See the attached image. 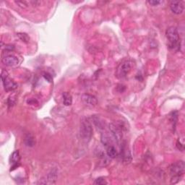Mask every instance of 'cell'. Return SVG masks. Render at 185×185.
<instances>
[{"instance_id":"1","label":"cell","mask_w":185,"mask_h":185,"mask_svg":"<svg viewBox=\"0 0 185 185\" xmlns=\"http://www.w3.org/2000/svg\"><path fill=\"white\" fill-rule=\"evenodd\" d=\"M185 166L184 161H179L177 162L173 163L169 167V172L171 179V184H177L181 180L183 174H184Z\"/></svg>"},{"instance_id":"2","label":"cell","mask_w":185,"mask_h":185,"mask_svg":"<svg viewBox=\"0 0 185 185\" xmlns=\"http://www.w3.org/2000/svg\"><path fill=\"white\" fill-rule=\"evenodd\" d=\"M134 63L130 59H125L119 64L116 70V76L119 79H124L132 72Z\"/></svg>"},{"instance_id":"3","label":"cell","mask_w":185,"mask_h":185,"mask_svg":"<svg viewBox=\"0 0 185 185\" xmlns=\"http://www.w3.org/2000/svg\"><path fill=\"white\" fill-rule=\"evenodd\" d=\"M166 38L168 41V46L171 49L179 48V32L175 27H169L166 32Z\"/></svg>"},{"instance_id":"4","label":"cell","mask_w":185,"mask_h":185,"mask_svg":"<svg viewBox=\"0 0 185 185\" xmlns=\"http://www.w3.org/2000/svg\"><path fill=\"white\" fill-rule=\"evenodd\" d=\"M80 137L85 143H89L93 136V128L88 119H85L81 122L80 128Z\"/></svg>"},{"instance_id":"5","label":"cell","mask_w":185,"mask_h":185,"mask_svg":"<svg viewBox=\"0 0 185 185\" xmlns=\"http://www.w3.org/2000/svg\"><path fill=\"white\" fill-rule=\"evenodd\" d=\"M1 78L2 80L5 90L7 92L12 91L17 88V84H16L13 80H12L11 79L9 78L8 72L6 70H5V69H2V71Z\"/></svg>"},{"instance_id":"6","label":"cell","mask_w":185,"mask_h":185,"mask_svg":"<svg viewBox=\"0 0 185 185\" xmlns=\"http://www.w3.org/2000/svg\"><path fill=\"white\" fill-rule=\"evenodd\" d=\"M109 130H110L116 142H117L118 143H119V142L122 140V127H121V125L111 123L109 125Z\"/></svg>"},{"instance_id":"7","label":"cell","mask_w":185,"mask_h":185,"mask_svg":"<svg viewBox=\"0 0 185 185\" xmlns=\"http://www.w3.org/2000/svg\"><path fill=\"white\" fill-rule=\"evenodd\" d=\"M184 4L181 1H172L170 2V9L176 15L181 14L184 11Z\"/></svg>"},{"instance_id":"8","label":"cell","mask_w":185,"mask_h":185,"mask_svg":"<svg viewBox=\"0 0 185 185\" xmlns=\"http://www.w3.org/2000/svg\"><path fill=\"white\" fill-rule=\"evenodd\" d=\"M81 99L82 100L84 103L86 104L88 106H96L97 105V103H98V100H97V98L91 94H85L82 95L81 96Z\"/></svg>"},{"instance_id":"9","label":"cell","mask_w":185,"mask_h":185,"mask_svg":"<svg viewBox=\"0 0 185 185\" xmlns=\"http://www.w3.org/2000/svg\"><path fill=\"white\" fill-rule=\"evenodd\" d=\"M2 62L6 66L8 67H14L18 64L19 61L18 59L14 55H8L5 56L4 58L2 59Z\"/></svg>"},{"instance_id":"10","label":"cell","mask_w":185,"mask_h":185,"mask_svg":"<svg viewBox=\"0 0 185 185\" xmlns=\"http://www.w3.org/2000/svg\"><path fill=\"white\" fill-rule=\"evenodd\" d=\"M46 179H47L45 181V184H54L57 179V170H51V171L48 174Z\"/></svg>"},{"instance_id":"11","label":"cell","mask_w":185,"mask_h":185,"mask_svg":"<svg viewBox=\"0 0 185 185\" xmlns=\"http://www.w3.org/2000/svg\"><path fill=\"white\" fill-rule=\"evenodd\" d=\"M107 155L109 158L111 159H115L116 157H117L118 156V153L116 149L114 148L113 145H109V146L107 147V150H106Z\"/></svg>"},{"instance_id":"12","label":"cell","mask_w":185,"mask_h":185,"mask_svg":"<svg viewBox=\"0 0 185 185\" xmlns=\"http://www.w3.org/2000/svg\"><path fill=\"white\" fill-rule=\"evenodd\" d=\"M63 97V103L65 106H70L72 103V97L71 94L68 92H64L62 94Z\"/></svg>"},{"instance_id":"13","label":"cell","mask_w":185,"mask_h":185,"mask_svg":"<svg viewBox=\"0 0 185 185\" xmlns=\"http://www.w3.org/2000/svg\"><path fill=\"white\" fill-rule=\"evenodd\" d=\"M25 143L27 146L33 147L35 145V139L33 136L30 134H28L25 137Z\"/></svg>"},{"instance_id":"14","label":"cell","mask_w":185,"mask_h":185,"mask_svg":"<svg viewBox=\"0 0 185 185\" xmlns=\"http://www.w3.org/2000/svg\"><path fill=\"white\" fill-rule=\"evenodd\" d=\"M11 161L12 163L14 164L13 168L15 166H17V163H19L20 161V154L18 150H16V151L13 152V153L11 156Z\"/></svg>"},{"instance_id":"15","label":"cell","mask_w":185,"mask_h":185,"mask_svg":"<svg viewBox=\"0 0 185 185\" xmlns=\"http://www.w3.org/2000/svg\"><path fill=\"white\" fill-rule=\"evenodd\" d=\"M101 142H102V143L103 144V145H105L106 148L108 146H109V145H111L110 138H109V136L106 135V134H102Z\"/></svg>"},{"instance_id":"16","label":"cell","mask_w":185,"mask_h":185,"mask_svg":"<svg viewBox=\"0 0 185 185\" xmlns=\"http://www.w3.org/2000/svg\"><path fill=\"white\" fill-rule=\"evenodd\" d=\"M17 36L19 37V39H20L21 41H23L25 43H28L29 41V37L28 35H27L26 33H17Z\"/></svg>"},{"instance_id":"17","label":"cell","mask_w":185,"mask_h":185,"mask_svg":"<svg viewBox=\"0 0 185 185\" xmlns=\"http://www.w3.org/2000/svg\"><path fill=\"white\" fill-rule=\"evenodd\" d=\"M95 184H98V185H104L107 184V181H106V179L103 177H99L98 179H96L94 181Z\"/></svg>"},{"instance_id":"18","label":"cell","mask_w":185,"mask_h":185,"mask_svg":"<svg viewBox=\"0 0 185 185\" xmlns=\"http://www.w3.org/2000/svg\"><path fill=\"white\" fill-rule=\"evenodd\" d=\"M15 3L22 8H26L28 6V3L26 1H17L15 2Z\"/></svg>"},{"instance_id":"19","label":"cell","mask_w":185,"mask_h":185,"mask_svg":"<svg viewBox=\"0 0 185 185\" xmlns=\"http://www.w3.org/2000/svg\"><path fill=\"white\" fill-rule=\"evenodd\" d=\"M44 78H45V80H47L48 82H52V80H53V78H52V76L51 75V74H49V73H48V72L44 73Z\"/></svg>"},{"instance_id":"20","label":"cell","mask_w":185,"mask_h":185,"mask_svg":"<svg viewBox=\"0 0 185 185\" xmlns=\"http://www.w3.org/2000/svg\"><path fill=\"white\" fill-rule=\"evenodd\" d=\"M148 3L152 6H158L161 3H162V2L159 1V0H150V1H148Z\"/></svg>"},{"instance_id":"21","label":"cell","mask_w":185,"mask_h":185,"mask_svg":"<svg viewBox=\"0 0 185 185\" xmlns=\"http://www.w3.org/2000/svg\"><path fill=\"white\" fill-rule=\"evenodd\" d=\"M15 98H13L12 96H10V98H9V99H8L9 106H13L14 103H15Z\"/></svg>"},{"instance_id":"22","label":"cell","mask_w":185,"mask_h":185,"mask_svg":"<svg viewBox=\"0 0 185 185\" xmlns=\"http://www.w3.org/2000/svg\"><path fill=\"white\" fill-rule=\"evenodd\" d=\"M14 46H12V45H7L6 46H5V49L8 50V51H12V50L14 49Z\"/></svg>"}]
</instances>
